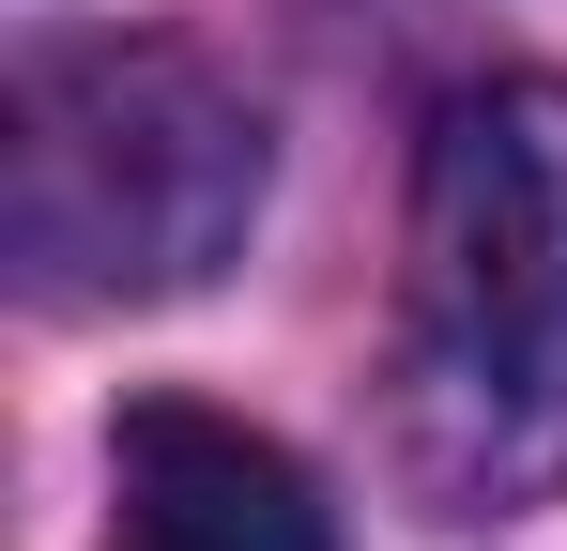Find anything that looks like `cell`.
Returning <instances> with one entry per match:
<instances>
[{
  "mask_svg": "<svg viewBox=\"0 0 567 551\" xmlns=\"http://www.w3.org/2000/svg\"><path fill=\"white\" fill-rule=\"evenodd\" d=\"M383 414L445 521L567 490V77H475L430 107Z\"/></svg>",
  "mask_w": 567,
  "mask_h": 551,
  "instance_id": "cell-1",
  "label": "cell"
},
{
  "mask_svg": "<svg viewBox=\"0 0 567 551\" xmlns=\"http://www.w3.org/2000/svg\"><path fill=\"white\" fill-rule=\"evenodd\" d=\"M0 169L31 306H169L261 215V92L169 31H62L16 62Z\"/></svg>",
  "mask_w": 567,
  "mask_h": 551,
  "instance_id": "cell-2",
  "label": "cell"
},
{
  "mask_svg": "<svg viewBox=\"0 0 567 551\" xmlns=\"http://www.w3.org/2000/svg\"><path fill=\"white\" fill-rule=\"evenodd\" d=\"M107 551H338L307 459L261 445L246 414L199 398H138L107 445Z\"/></svg>",
  "mask_w": 567,
  "mask_h": 551,
  "instance_id": "cell-3",
  "label": "cell"
}]
</instances>
